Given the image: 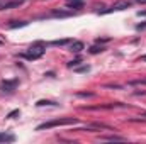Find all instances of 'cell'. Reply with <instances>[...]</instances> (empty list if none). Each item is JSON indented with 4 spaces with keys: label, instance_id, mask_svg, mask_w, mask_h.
Segmentation results:
<instances>
[{
    "label": "cell",
    "instance_id": "1",
    "mask_svg": "<svg viewBox=\"0 0 146 144\" xmlns=\"http://www.w3.org/2000/svg\"><path fill=\"white\" fill-rule=\"evenodd\" d=\"M44 51H46V46L42 44V42H36V44H33L31 46V49L27 51V53H24V54H21L22 58H26V59H39L42 54H44Z\"/></svg>",
    "mask_w": 146,
    "mask_h": 144
},
{
    "label": "cell",
    "instance_id": "2",
    "mask_svg": "<svg viewBox=\"0 0 146 144\" xmlns=\"http://www.w3.org/2000/svg\"><path fill=\"white\" fill-rule=\"evenodd\" d=\"M76 120L75 119H58V120H51V122H44V124H39L37 126V131H42V129H51V127H56V126H68V124H75Z\"/></svg>",
    "mask_w": 146,
    "mask_h": 144
},
{
    "label": "cell",
    "instance_id": "3",
    "mask_svg": "<svg viewBox=\"0 0 146 144\" xmlns=\"http://www.w3.org/2000/svg\"><path fill=\"white\" fill-rule=\"evenodd\" d=\"M127 7H131V0H119V2H115V3H112L109 9H106V10H102V12H99V14L119 12V10H124V9H127Z\"/></svg>",
    "mask_w": 146,
    "mask_h": 144
},
{
    "label": "cell",
    "instance_id": "4",
    "mask_svg": "<svg viewBox=\"0 0 146 144\" xmlns=\"http://www.w3.org/2000/svg\"><path fill=\"white\" fill-rule=\"evenodd\" d=\"M17 85H19L17 80H3V81L0 83V88H2V92H5V93H12V92L17 88Z\"/></svg>",
    "mask_w": 146,
    "mask_h": 144
},
{
    "label": "cell",
    "instance_id": "5",
    "mask_svg": "<svg viewBox=\"0 0 146 144\" xmlns=\"http://www.w3.org/2000/svg\"><path fill=\"white\" fill-rule=\"evenodd\" d=\"M24 0H14V2H9V3H3L0 5V10H9V9H14V7H19Z\"/></svg>",
    "mask_w": 146,
    "mask_h": 144
},
{
    "label": "cell",
    "instance_id": "6",
    "mask_svg": "<svg viewBox=\"0 0 146 144\" xmlns=\"http://www.w3.org/2000/svg\"><path fill=\"white\" fill-rule=\"evenodd\" d=\"M14 141H15V136H14V134L0 132V143H14Z\"/></svg>",
    "mask_w": 146,
    "mask_h": 144
},
{
    "label": "cell",
    "instance_id": "7",
    "mask_svg": "<svg viewBox=\"0 0 146 144\" xmlns=\"http://www.w3.org/2000/svg\"><path fill=\"white\" fill-rule=\"evenodd\" d=\"M83 2L85 0H66V5L70 9H82L83 7Z\"/></svg>",
    "mask_w": 146,
    "mask_h": 144
},
{
    "label": "cell",
    "instance_id": "8",
    "mask_svg": "<svg viewBox=\"0 0 146 144\" xmlns=\"http://www.w3.org/2000/svg\"><path fill=\"white\" fill-rule=\"evenodd\" d=\"M82 49H83V42H82V41H72V51L80 53Z\"/></svg>",
    "mask_w": 146,
    "mask_h": 144
},
{
    "label": "cell",
    "instance_id": "9",
    "mask_svg": "<svg viewBox=\"0 0 146 144\" xmlns=\"http://www.w3.org/2000/svg\"><path fill=\"white\" fill-rule=\"evenodd\" d=\"M36 105H37V107H42V105H49V107H58L60 104H56V102H51V100H37Z\"/></svg>",
    "mask_w": 146,
    "mask_h": 144
},
{
    "label": "cell",
    "instance_id": "10",
    "mask_svg": "<svg viewBox=\"0 0 146 144\" xmlns=\"http://www.w3.org/2000/svg\"><path fill=\"white\" fill-rule=\"evenodd\" d=\"M68 42H72V39H56V41H53L51 44H53V46H65V44H68Z\"/></svg>",
    "mask_w": 146,
    "mask_h": 144
},
{
    "label": "cell",
    "instance_id": "11",
    "mask_svg": "<svg viewBox=\"0 0 146 144\" xmlns=\"http://www.w3.org/2000/svg\"><path fill=\"white\" fill-rule=\"evenodd\" d=\"M104 141H126L124 137H121V136H106V137H102Z\"/></svg>",
    "mask_w": 146,
    "mask_h": 144
},
{
    "label": "cell",
    "instance_id": "12",
    "mask_svg": "<svg viewBox=\"0 0 146 144\" xmlns=\"http://www.w3.org/2000/svg\"><path fill=\"white\" fill-rule=\"evenodd\" d=\"M53 17H68V15H72L70 12H60V10H56V12H53L51 14Z\"/></svg>",
    "mask_w": 146,
    "mask_h": 144
},
{
    "label": "cell",
    "instance_id": "13",
    "mask_svg": "<svg viewBox=\"0 0 146 144\" xmlns=\"http://www.w3.org/2000/svg\"><path fill=\"white\" fill-rule=\"evenodd\" d=\"M17 115H21V110H19V108H15V110H12V112H10V114L7 115V119H15Z\"/></svg>",
    "mask_w": 146,
    "mask_h": 144
},
{
    "label": "cell",
    "instance_id": "14",
    "mask_svg": "<svg viewBox=\"0 0 146 144\" xmlns=\"http://www.w3.org/2000/svg\"><path fill=\"white\" fill-rule=\"evenodd\" d=\"M24 26H27V22H14V24H10L9 27H10V29H15V27H24Z\"/></svg>",
    "mask_w": 146,
    "mask_h": 144
},
{
    "label": "cell",
    "instance_id": "15",
    "mask_svg": "<svg viewBox=\"0 0 146 144\" xmlns=\"http://www.w3.org/2000/svg\"><path fill=\"white\" fill-rule=\"evenodd\" d=\"M104 51V48L100 46V48H97V46H94V48H90V53L92 54H97V53H102Z\"/></svg>",
    "mask_w": 146,
    "mask_h": 144
},
{
    "label": "cell",
    "instance_id": "16",
    "mask_svg": "<svg viewBox=\"0 0 146 144\" xmlns=\"http://www.w3.org/2000/svg\"><path fill=\"white\" fill-rule=\"evenodd\" d=\"M90 70V66H82V68H76V71L78 73H87Z\"/></svg>",
    "mask_w": 146,
    "mask_h": 144
},
{
    "label": "cell",
    "instance_id": "17",
    "mask_svg": "<svg viewBox=\"0 0 146 144\" xmlns=\"http://www.w3.org/2000/svg\"><path fill=\"white\" fill-rule=\"evenodd\" d=\"M138 3H146V0H136Z\"/></svg>",
    "mask_w": 146,
    "mask_h": 144
},
{
    "label": "cell",
    "instance_id": "18",
    "mask_svg": "<svg viewBox=\"0 0 146 144\" xmlns=\"http://www.w3.org/2000/svg\"><path fill=\"white\" fill-rule=\"evenodd\" d=\"M139 59H141V61H146V54H145V56H141Z\"/></svg>",
    "mask_w": 146,
    "mask_h": 144
}]
</instances>
